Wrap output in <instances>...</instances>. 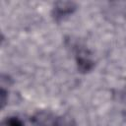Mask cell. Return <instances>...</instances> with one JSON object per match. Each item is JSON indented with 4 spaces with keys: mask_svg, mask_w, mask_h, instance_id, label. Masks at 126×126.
Here are the masks:
<instances>
[{
    "mask_svg": "<svg viewBox=\"0 0 126 126\" xmlns=\"http://www.w3.org/2000/svg\"><path fill=\"white\" fill-rule=\"evenodd\" d=\"M4 126H24V124L17 117H9L5 120Z\"/></svg>",
    "mask_w": 126,
    "mask_h": 126,
    "instance_id": "cell-3",
    "label": "cell"
},
{
    "mask_svg": "<svg viewBox=\"0 0 126 126\" xmlns=\"http://www.w3.org/2000/svg\"><path fill=\"white\" fill-rule=\"evenodd\" d=\"M76 8L77 6L74 2H57L55 3L54 8L52 10L53 18L56 21H59L67 15L72 14L76 10Z\"/></svg>",
    "mask_w": 126,
    "mask_h": 126,
    "instance_id": "cell-1",
    "label": "cell"
},
{
    "mask_svg": "<svg viewBox=\"0 0 126 126\" xmlns=\"http://www.w3.org/2000/svg\"><path fill=\"white\" fill-rule=\"evenodd\" d=\"M76 60H77V64H78V69L80 72L86 73L92 70L93 66H94V62L88 57L86 56V51H80L77 53L76 55Z\"/></svg>",
    "mask_w": 126,
    "mask_h": 126,
    "instance_id": "cell-2",
    "label": "cell"
}]
</instances>
